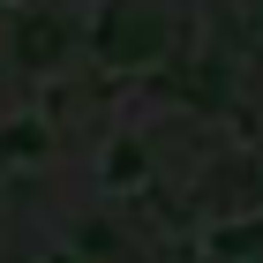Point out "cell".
Here are the masks:
<instances>
[]
</instances>
